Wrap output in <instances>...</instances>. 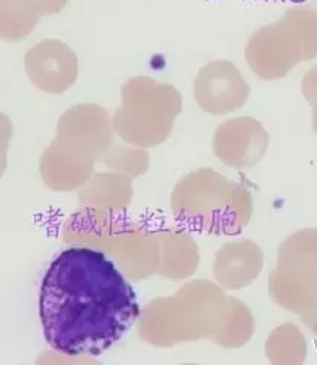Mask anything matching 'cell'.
I'll use <instances>...</instances> for the list:
<instances>
[{
	"label": "cell",
	"instance_id": "cell-3",
	"mask_svg": "<svg viewBox=\"0 0 317 365\" xmlns=\"http://www.w3.org/2000/svg\"><path fill=\"white\" fill-rule=\"evenodd\" d=\"M180 112V94L147 78L131 79L124 87V106L116 112L121 136L137 145H158Z\"/></svg>",
	"mask_w": 317,
	"mask_h": 365
},
{
	"label": "cell",
	"instance_id": "cell-4",
	"mask_svg": "<svg viewBox=\"0 0 317 365\" xmlns=\"http://www.w3.org/2000/svg\"><path fill=\"white\" fill-rule=\"evenodd\" d=\"M249 91L239 69L225 60L207 64L195 82L197 102L206 112L214 115L240 109L247 101Z\"/></svg>",
	"mask_w": 317,
	"mask_h": 365
},
{
	"label": "cell",
	"instance_id": "cell-6",
	"mask_svg": "<svg viewBox=\"0 0 317 365\" xmlns=\"http://www.w3.org/2000/svg\"><path fill=\"white\" fill-rule=\"evenodd\" d=\"M269 146V135L254 118L243 117L222 124L214 136V153L229 165H254Z\"/></svg>",
	"mask_w": 317,
	"mask_h": 365
},
{
	"label": "cell",
	"instance_id": "cell-5",
	"mask_svg": "<svg viewBox=\"0 0 317 365\" xmlns=\"http://www.w3.org/2000/svg\"><path fill=\"white\" fill-rule=\"evenodd\" d=\"M26 68L35 84L49 93L68 90L76 79V56L58 41H43L27 53Z\"/></svg>",
	"mask_w": 317,
	"mask_h": 365
},
{
	"label": "cell",
	"instance_id": "cell-2",
	"mask_svg": "<svg viewBox=\"0 0 317 365\" xmlns=\"http://www.w3.org/2000/svg\"><path fill=\"white\" fill-rule=\"evenodd\" d=\"M317 56V9L292 6L276 24L261 27L246 48V58L262 79H279L298 63Z\"/></svg>",
	"mask_w": 317,
	"mask_h": 365
},
{
	"label": "cell",
	"instance_id": "cell-1",
	"mask_svg": "<svg viewBox=\"0 0 317 365\" xmlns=\"http://www.w3.org/2000/svg\"><path fill=\"white\" fill-rule=\"evenodd\" d=\"M139 317L137 295L116 265L91 247H69L49 265L39 292L43 336L68 356H97Z\"/></svg>",
	"mask_w": 317,
	"mask_h": 365
},
{
	"label": "cell",
	"instance_id": "cell-8",
	"mask_svg": "<svg viewBox=\"0 0 317 365\" xmlns=\"http://www.w3.org/2000/svg\"><path fill=\"white\" fill-rule=\"evenodd\" d=\"M303 91L314 109V130L317 133V66L308 71L303 81Z\"/></svg>",
	"mask_w": 317,
	"mask_h": 365
},
{
	"label": "cell",
	"instance_id": "cell-7",
	"mask_svg": "<svg viewBox=\"0 0 317 365\" xmlns=\"http://www.w3.org/2000/svg\"><path fill=\"white\" fill-rule=\"evenodd\" d=\"M69 0H0L2 35L20 39L31 31L43 15L58 14Z\"/></svg>",
	"mask_w": 317,
	"mask_h": 365
}]
</instances>
